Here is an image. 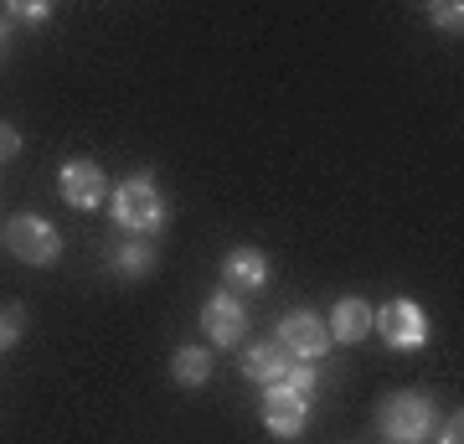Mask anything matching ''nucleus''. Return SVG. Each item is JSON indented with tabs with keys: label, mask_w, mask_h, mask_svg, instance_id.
<instances>
[{
	"label": "nucleus",
	"mask_w": 464,
	"mask_h": 444,
	"mask_svg": "<svg viewBox=\"0 0 464 444\" xmlns=\"http://www.w3.org/2000/svg\"><path fill=\"white\" fill-rule=\"evenodd\" d=\"M109 217H114L119 232H130V238H155V232L166 228V197H160V186H155V176L150 171H140V176H124V182L109 192Z\"/></svg>",
	"instance_id": "1"
},
{
	"label": "nucleus",
	"mask_w": 464,
	"mask_h": 444,
	"mask_svg": "<svg viewBox=\"0 0 464 444\" xmlns=\"http://www.w3.org/2000/svg\"><path fill=\"white\" fill-rule=\"evenodd\" d=\"M377 429L392 444H423L439 429V409H433L429 393H392V398H382Z\"/></svg>",
	"instance_id": "2"
},
{
	"label": "nucleus",
	"mask_w": 464,
	"mask_h": 444,
	"mask_svg": "<svg viewBox=\"0 0 464 444\" xmlns=\"http://www.w3.org/2000/svg\"><path fill=\"white\" fill-rule=\"evenodd\" d=\"M0 243L11 248L21 263H32V269H47V263L63 259V232L52 228L47 217H36V212H16V217H11L5 232H0Z\"/></svg>",
	"instance_id": "3"
},
{
	"label": "nucleus",
	"mask_w": 464,
	"mask_h": 444,
	"mask_svg": "<svg viewBox=\"0 0 464 444\" xmlns=\"http://www.w3.org/2000/svg\"><path fill=\"white\" fill-rule=\"evenodd\" d=\"M372 331L392 351H418V346L429 341V311L418 300H387V305L372 311Z\"/></svg>",
	"instance_id": "4"
},
{
	"label": "nucleus",
	"mask_w": 464,
	"mask_h": 444,
	"mask_svg": "<svg viewBox=\"0 0 464 444\" xmlns=\"http://www.w3.org/2000/svg\"><path fill=\"white\" fill-rule=\"evenodd\" d=\"M274 341H279L289 357H299V362H315V357L331 351V331H325V321H320L315 311H289L279 321V331H274Z\"/></svg>",
	"instance_id": "5"
},
{
	"label": "nucleus",
	"mask_w": 464,
	"mask_h": 444,
	"mask_svg": "<svg viewBox=\"0 0 464 444\" xmlns=\"http://www.w3.org/2000/svg\"><path fill=\"white\" fill-rule=\"evenodd\" d=\"M57 186H63V202L67 207H78V212H93V207L109 202V176H103V165L83 161V155H72V161L63 165Z\"/></svg>",
	"instance_id": "6"
},
{
	"label": "nucleus",
	"mask_w": 464,
	"mask_h": 444,
	"mask_svg": "<svg viewBox=\"0 0 464 444\" xmlns=\"http://www.w3.org/2000/svg\"><path fill=\"white\" fill-rule=\"evenodd\" d=\"M304 419H310V398L295 393L289 382H268L264 393V424L274 439H299L304 434Z\"/></svg>",
	"instance_id": "7"
},
{
	"label": "nucleus",
	"mask_w": 464,
	"mask_h": 444,
	"mask_svg": "<svg viewBox=\"0 0 464 444\" xmlns=\"http://www.w3.org/2000/svg\"><path fill=\"white\" fill-rule=\"evenodd\" d=\"M201 326H207L212 346H243V336H248V311H243V300L232 295V290H217L201 305Z\"/></svg>",
	"instance_id": "8"
},
{
	"label": "nucleus",
	"mask_w": 464,
	"mask_h": 444,
	"mask_svg": "<svg viewBox=\"0 0 464 444\" xmlns=\"http://www.w3.org/2000/svg\"><path fill=\"white\" fill-rule=\"evenodd\" d=\"M222 280H227L232 295H243V290H264L268 284V259L258 253V248H232L227 259H222Z\"/></svg>",
	"instance_id": "9"
},
{
	"label": "nucleus",
	"mask_w": 464,
	"mask_h": 444,
	"mask_svg": "<svg viewBox=\"0 0 464 444\" xmlns=\"http://www.w3.org/2000/svg\"><path fill=\"white\" fill-rule=\"evenodd\" d=\"M331 341L341 346H356L372 336V305H366L362 295H346V300H335V311H331Z\"/></svg>",
	"instance_id": "10"
},
{
	"label": "nucleus",
	"mask_w": 464,
	"mask_h": 444,
	"mask_svg": "<svg viewBox=\"0 0 464 444\" xmlns=\"http://www.w3.org/2000/svg\"><path fill=\"white\" fill-rule=\"evenodd\" d=\"M289 367H295V357L284 351L279 341H253L248 346V357H243V378H253V382H284L289 378Z\"/></svg>",
	"instance_id": "11"
},
{
	"label": "nucleus",
	"mask_w": 464,
	"mask_h": 444,
	"mask_svg": "<svg viewBox=\"0 0 464 444\" xmlns=\"http://www.w3.org/2000/svg\"><path fill=\"white\" fill-rule=\"evenodd\" d=\"M170 378L181 382V388H201V382L212 378V357H207V346H181V351L170 357Z\"/></svg>",
	"instance_id": "12"
},
{
	"label": "nucleus",
	"mask_w": 464,
	"mask_h": 444,
	"mask_svg": "<svg viewBox=\"0 0 464 444\" xmlns=\"http://www.w3.org/2000/svg\"><path fill=\"white\" fill-rule=\"evenodd\" d=\"M114 269L124 280H145L150 269H155V243L150 238H124V248L114 253Z\"/></svg>",
	"instance_id": "13"
},
{
	"label": "nucleus",
	"mask_w": 464,
	"mask_h": 444,
	"mask_svg": "<svg viewBox=\"0 0 464 444\" xmlns=\"http://www.w3.org/2000/svg\"><path fill=\"white\" fill-rule=\"evenodd\" d=\"M26 331V311L21 305H0V351H11Z\"/></svg>",
	"instance_id": "14"
},
{
	"label": "nucleus",
	"mask_w": 464,
	"mask_h": 444,
	"mask_svg": "<svg viewBox=\"0 0 464 444\" xmlns=\"http://www.w3.org/2000/svg\"><path fill=\"white\" fill-rule=\"evenodd\" d=\"M289 388H295V393H304V398H315V388H320V372H315V362H295L289 367Z\"/></svg>",
	"instance_id": "15"
},
{
	"label": "nucleus",
	"mask_w": 464,
	"mask_h": 444,
	"mask_svg": "<svg viewBox=\"0 0 464 444\" xmlns=\"http://www.w3.org/2000/svg\"><path fill=\"white\" fill-rule=\"evenodd\" d=\"M429 16L439 21L444 32H459V26H464V11H459V5H449V0H433V5H429Z\"/></svg>",
	"instance_id": "16"
},
{
	"label": "nucleus",
	"mask_w": 464,
	"mask_h": 444,
	"mask_svg": "<svg viewBox=\"0 0 464 444\" xmlns=\"http://www.w3.org/2000/svg\"><path fill=\"white\" fill-rule=\"evenodd\" d=\"M5 16H21V21H47L52 5L47 0H16V5H5Z\"/></svg>",
	"instance_id": "17"
},
{
	"label": "nucleus",
	"mask_w": 464,
	"mask_h": 444,
	"mask_svg": "<svg viewBox=\"0 0 464 444\" xmlns=\"http://www.w3.org/2000/svg\"><path fill=\"white\" fill-rule=\"evenodd\" d=\"M21 155V130H11V124H0V165L16 161Z\"/></svg>",
	"instance_id": "18"
},
{
	"label": "nucleus",
	"mask_w": 464,
	"mask_h": 444,
	"mask_svg": "<svg viewBox=\"0 0 464 444\" xmlns=\"http://www.w3.org/2000/svg\"><path fill=\"white\" fill-rule=\"evenodd\" d=\"M439 444H464V419H459V413L439 424Z\"/></svg>",
	"instance_id": "19"
},
{
	"label": "nucleus",
	"mask_w": 464,
	"mask_h": 444,
	"mask_svg": "<svg viewBox=\"0 0 464 444\" xmlns=\"http://www.w3.org/2000/svg\"><path fill=\"white\" fill-rule=\"evenodd\" d=\"M0 232H5V228H0Z\"/></svg>",
	"instance_id": "20"
}]
</instances>
